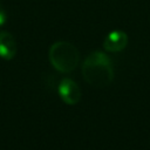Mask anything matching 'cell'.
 <instances>
[{
  "instance_id": "cell-1",
  "label": "cell",
  "mask_w": 150,
  "mask_h": 150,
  "mask_svg": "<svg viewBox=\"0 0 150 150\" xmlns=\"http://www.w3.org/2000/svg\"><path fill=\"white\" fill-rule=\"evenodd\" d=\"M83 80L96 88L108 87L114 80L111 59L103 52H91L82 63Z\"/></svg>"
},
{
  "instance_id": "cell-2",
  "label": "cell",
  "mask_w": 150,
  "mask_h": 150,
  "mask_svg": "<svg viewBox=\"0 0 150 150\" xmlns=\"http://www.w3.org/2000/svg\"><path fill=\"white\" fill-rule=\"evenodd\" d=\"M48 59L56 70L61 73H70L80 62V52L68 41H57L50 46Z\"/></svg>"
},
{
  "instance_id": "cell-3",
  "label": "cell",
  "mask_w": 150,
  "mask_h": 150,
  "mask_svg": "<svg viewBox=\"0 0 150 150\" xmlns=\"http://www.w3.org/2000/svg\"><path fill=\"white\" fill-rule=\"evenodd\" d=\"M57 91L61 100L68 105H75L81 100V89L70 79H63L59 84Z\"/></svg>"
},
{
  "instance_id": "cell-4",
  "label": "cell",
  "mask_w": 150,
  "mask_h": 150,
  "mask_svg": "<svg viewBox=\"0 0 150 150\" xmlns=\"http://www.w3.org/2000/svg\"><path fill=\"white\" fill-rule=\"evenodd\" d=\"M128 45V35L123 30H111L103 40V48L110 53L123 50Z\"/></svg>"
},
{
  "instance_id": "cell-5",
  "label": "cell",
  "mask_w": 150,
  "mask_h": 150,
  "mask_svg": "<svg viewBox=\"0 0 150 150\" xmlns=\"http://www.w3.org/2000/svg\"><path fill=\"white\" fill-rule=\"evenodd\" d=\"M16 54V42L14 36L6 30L0 32V57L12 60Z\"/></svg>"
},
{
  "instance_id": "cell-6",
  "label": "cell",
  "mask_w": 150,
  "mask_h": 150,
  "mask_svg": "<svg viewBox=\"0 0 150 150\" xmlns=\"http://www.w3.org/2000/svg\"><path fill=\"white\" fill-rule=\"evenodd\" d=\"M6 21V11L4 9L2 5L0 4V26H2Z\"/></svg>"
}]
</instances>
